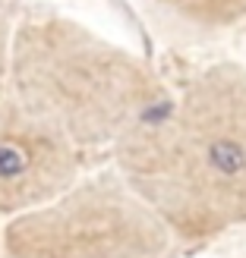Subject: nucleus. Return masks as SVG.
<instances>
[{
    "label": "nucleus",
    "mask_w": 246,
    "mask_h": 258,
    "mask_svg": "<svg viewBox=\"0 0 246 258\" xmlns=\"http://www.w3.org/2000/svg\"><path fill=\"white\" fill-rule=\"evenodd\" d=\"M164 221L177 249L246 227V67L215 60L152 110L108 158Z\"/></svg>",
    "instance_id": "f257e3e1"
},
{
    "label": "nucleus",
    "mask_w": 246,
    "mask_h": 258,
    "mask_svg": "<svg viewBox=\"0 0 246 258\" xmlns=\"http://www.w3.org/2000/svg\"><path fill=\"white\" fill-rule=\"evenodd\" d=\"M4 95L88 158L108 161L129 129L171 98V85L145 57L92 25L35 10L16 19Z\"/></svg>",
    "instance_id": "f03ea898"
},
{
    "label": "nucleus",
    "mask_w": 246,
    "mask_h": 258,
    "mask_svg": "<svg viewBox=\"0 0 246 258\" xmlns=\"http://www.w3.org/2000/svg\"><path fill=\"white\" fill-rule=\"evenodd\" d=\"M177 242L111 161L0 224V258H171Z\"/></svg>",
    "instance_id": "7ed1b4c3"
},
{
    "label": "nucleus",
    "mask_w": 246,
    "mask_h": 258,
    "mask_svg": "<svg viewBox=\"0 0 246 258\" xmlns=\"http://www.w3.org/2000/svg\"><path fill=\"white\" fill-rule=\"evenodd\" d=\"M95 158L0 95V224L60 196Z\"/></svg>",
    "instance_id": "20e7f679"
},
{
    "label": "nucleus",
    "mask_w": 246,
    "mask_h": 258,
    "mask_svg": "<svg viewBox=\"0 0 246 258\" xmlns=\"http://www.w3.org/2000/svg\"><path fill=\"white\" fill-rule=\"evenodd\" d=\"M152 4L199 32H224L246 22V0H152Z\"/></svg>",
    "instance_id": "39448f33"
},
{
    "label": "nucleus",
    "mask_w": 246,
    "mask_h": 258,
    "mask_svg": "<svg viewBox=\"0 0 246 258\" xmlns=\"http://www.w3.org/2000/svg\"><path fill=\"white\" fill-rule=\"evenodd\" d=\"M16 7L13 0H0V95L7 88V70H10V44L16 32Z\"/></svg>",
    "instance_id": "423d86ee"
}]
</instances>
